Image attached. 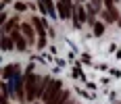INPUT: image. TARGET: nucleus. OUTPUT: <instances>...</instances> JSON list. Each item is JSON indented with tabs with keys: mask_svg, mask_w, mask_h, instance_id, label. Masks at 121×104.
I'll return each mask as SVG.
<instances>
[{
	"mask_svg": "<svg viewBox=\"0 0 121 104\" xmlns=\"http://www.w3.org/2000/svg\"><path fill=\"white\" fill-rule=\"evenodd\" d=\"M15 8H17V11H25V4H23V2H17Z\"/></svg>",
	"mask_w": 121,
	"mask_h": 104,
	"instance_id": "nucleus-16",
	"label": "nucleus"
},
{
	"mask_svg": "<svg viewBox=\"0 0 121 104\" xmlns=\"http://www.w3.org/2000/svg\"><path fill=\"white\" fill-rule=\"evenodd\" d=\"M38 81H40V77L34 75L31 69L25 71V75H23V87H25V100H27V102H34V100H36V85H38Z\"/></svg>",
	"mask_w": 121,
	"mask_h": 104,
	"instance_id": "nucleus-1",
	"label": "nucleus"
},
{
	"mask_svg": "<svg viewBox=\"0 0 121 104\" xmlns=\"http://www.w3.org/2000/svg\"><path fill=\"white\" fill-rule=\"evenodd\" d=\"M73 21H75V25L79 27V25L84 23V21H88V15H86V8H84V4H75L73 6Z\"/></svg>",
	"mask_w": 121,
	"mask_h": 104,
	"instance_id": "nucleus-5",
	"label": "nucleus"
},
{
	"mask_svg": "<svg viewBox=\"0 0 121 104\" xmlns=\"http://www.w3.org/2000/svg\"><path fill=\"white\" fill-rule=\"evenodd\" d=\"M36 104H38V102H36Z\"/></svg>",
	"mask_w": 121,
	"mask_h": 104,
	"instance_id": "nucleus-19",
	"label": "nucleus"
},
{
	"mask_svg": "<svg viewBox=\"0 0 121 104\" xmlns=\"http://www.w3.org/2000/svg\"><path fill=\"white\" fill-rule=\"evenodd\" d=\"M48 83H50V77H40V81H38V85H36V98H42L44 96Z\"/></svg>",
	"mask_w": 121,
	"mask_h": 104,
	"instance_id": "nucleus-8",
	"label": "nucleus"
},
{
	"mask_svg": "<svg viewBox=\"0 0 121 104\" xmlns=\"http://www.w3.org/2000/svg\"><path fill=\"white\" fill-rule=\"evenodd\" d=\"M60 90H63V83H60L59 79H50V83H48V87H46V92H44V96H42V98H44V102L48 104L50 100H52V98H54V96H56V94L60 92Z\"/></svg>",
	"mask_w": 121,
	"mask_h": 104,
	"instance_id": "nucleus-3",
	"label": "nucleus"
},
{
	"mask_svg": "<svg viewBox=\"0 0 121 104\" xmlns=\"http://www.w3.org/2000/svg\"><path fill=\"white\" fill-rule=\"evenodd\" d=\"M17 25H19V19L17 17H13V19H6V23L2 25V33H11V31H15L17 29Z\"/></svg>",
	"mask_w": 121,
	"mask_h": 104,
	"instance_id": "nucleus-11",
	"label": "nucleus"
},
{
	"mask_svg": "<svg viewBox=\"0 0 121 104\" xmlns=\"http://www.w3.org/2000/svg\"><path fill=\"white\" fill-rule=\"evenodd\" d=\"M56 15H59L60 19H71L73 15V6H71V0H59L56 2Z\"/></svg>",
	"mask_w": 121,
	"mask_h": 104,
	"instance_id": "nucleus-4",
	"label": "nucleus"
},
{
	"mask_svg": "<svg viewBox=\"0 0 121 104\" xmlns=\"http://www.w3.org/2000/svg\"><path fill=\"white\" fill-rule=\"evenodd\" d=\"M21 35L25 37V42H34L36 31H34V27H31L29 23H21Z\"/></svg>",
	"mask_w": 121,
	"mask_h": 104,
	"instance_id": "nucleus-7",
	"label": "nucleus"
},
{
	"mask_svg": "<svg viewBox=\"0 0 121 104\" xmlns=\"http://www.w3.org/2000/svg\"><path fill=\"white\" fill-rule=\"evenodd\" d=\"M102 33H104V23L94 21V35H102Z\"/></svg>",
	"mask_w": 121,
	"mask_h": 104,
	"instance_id": "nucleus-14",
	"label": "nucleus"
},
{
	"mask_svg": "<svg viewBox=\"0 0 121 104\" xmlns=\"http://www.w3.org/2000/svg\"><path fill=\"white\" fill-rule=\"evenodd\" d=\"M0 104H9V94H0Z\"/></svg>",
	"mask_w": 121,
	"mask_h": 104,
	"instance_id": "nucleus-15",
	"label": "nucleus"
},
{
	"mask_svg": "<svg viewBox=\"0 0 121 104\" xmlns=\"http://www.w3.org/2000/svg\"><path fill=\"white\" fill-rule=\"evenodd\" d=\"M15 46V44H13V40H11V35H0V48H2V50H11V48Z\"/></svg>",
	"mask_w": 121,
	"mask_h": 104,
	"instance_id": "nucleus-12",
	"label": "nucleus"
},
{
	"mask_svg": "<svg viewBox=\"0 0 121 104\" xmlns=\"http://www.w3.org/2000/svg\"><path fill=\"white\" fill-rule=\"evenodd\" d=\"M6 23V15H4V12H0V25H4Z\"/></svg>",
	"mask_w": 121,
	"mask_h": 104,
	"instance_id": "nucleus-17",
	"label": "nucleus"
},
{
	"mask_svg": "<svg viewBox=\"0 0 121 104\" xmlns=\"http://www.w3.org/2000/svg\"><path fill=\"white\" fill-rule=\"evenodd\" d=\"M40 2H42V4H40V8H42L44 12H48L52 19H56V17H59L56 11H54V6H52V0H40Z\"/></svg>",
	"mask_w": 121,
	"mask_h": 104,
	"instance_id": "nucleus-10",
	"label": "nucleus"
},
{
	"mask_svg": "<svg viewBox=\"0 0 121 104\" xmlns=\"http://www.w3.org/2000/svg\"><path fill=\"white\" fill-rule=\"evenodd\" d=\"M17 69H19L17 65H9V67L4 69V79L9 81V79H11V77H13V75H17Z\"/></svg>",
	"mask_w": 121,
	"mask_h": 104,
	"instance_id": "nucleus-13",
	"label": "nucleus"
},
{
	"mask_svg": "<svg viewBox=\"0 0 121 104\" xmlns=\"http://www.w3.org/2000/svg\"><path fill=\"white\" fill-rule=\"evenodd\" d=\"M31 27H34V31H36L38 37H40L38 48L42 50V48L46 46V27H44V19H38V17H34V19H31Z\"/></svg>",
	"mask_w": 121,
	"mask_h": 104,
	"instance_id": "nucleus-2",
	"label": "nucleus"
},
{
	"mask_svg": "<svg viewBox=\"0 0 121 104\" xmlns=\"http://www.w3.org/2000/svg\"><path fill=\"white\" fill-rule=\"evenodd\" d=\"M69 98H71V94L67 92V90H60V92L56 94V96H54V98H52L48 104H65L67 100H69Z\"/></svg>",
	"mask_w": 121,
	"mask_h": 104,
	"instance_id": "nucleus-9",
	"label": "nucleus"
},
{
	"mask_svg": "<svg viewBox=\"0 0 121 104\" xmlns=\"http://www.w3.org/2000/svg\"><path fill=\"white\" fill-rule=\"evenodd\" d=\"M11 40H13V44H15V46H17V50H21V52H23L25 48H27V42H25V37L23 35H21V31H19V29H15V31H11Z\"/></svg>",
	"mask_w": 121,
	"mask_h": 104,
	"instance_id": "nucleus-6",
	"label": "nucleus"
},
{
	"mask_svg": "<svg viewBox=\"0 0 121 104\" xmlns=\"http://www.w3.org/2000/svg\"><path fill=\"white\" fill-rule=\"evenodd\" d=\"M65 104H71V100H67V102H65Z\"/></svg>",
	"mask_w": 121,
	"mask_h": 104,
	"instance_id": "nucleus-18",
	"label": "nucleus"
}]
</instances>
